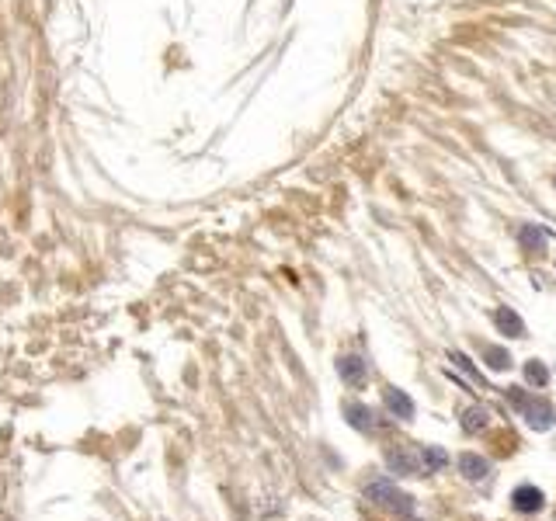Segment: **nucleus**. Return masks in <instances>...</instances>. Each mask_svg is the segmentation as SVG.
Instances as JSON below:
<instances>
[{
    "label": "nucleus",
    "mask_w": 556,
    "mask_h": 521,
    "mask_svg": "<svg viewBox=\"0 0 556 521\" xmlns=\"http://www.w3.org/2000/svg\"><path fill=\"white\" fill-rule=\"evenodd\" d=\"M366 497H369L372 504H379V508H396V511H410V501L403 504V494L389 483V480H372L369 487H366Z\"/></svg>",
    "instance_id": "1"
},
{
    "label": "nucleus",
    "mask_w": 556,
    "mask_h": 521,
    "mask_svg": "<svg viewBox=\"0 0 556 521\" xmlns=\"http://www.w3.org/2000/svg\"><path fill=\"white\" fill-rule=\"evenodd\" d=\"M386 466H389V473H396V476H421V473H424V466H421V455L407 452L403 445L386 452Z\"/></svg>",
    "instance_id": "2"
},
{
    "label": "nucleus",
    "mask_w": 556,
    "mask_h": 521,
    "mask_svg": "<svg viewBox=\"0 0 556 521\" xmlns=\"http://www.w3.org/2000/svg\"><path fill=\"white\" fill-rule=\"evenodd\" d=\"M511 504H515V511H522V515H536V511L543 508V490L532 487V483H522V487H515Z\"/></svg>",
    "instance_id": "3"
},
{
    "label": "nucleus",
    "mask_w": 556,
    "mask_h": 521,
    "mask_svg": "<svg viewBox=\"0 0 556 521\" xmlns=\"http://www.w3.org/2000/svg\"><path fill=\"white\" fill-rule=\"evenodd\" d=\"M522 411L529 417V427H536V431L553 427V407H550V404H543V400H525Z\"/></svg>",
    "instance_id": "4"
},
{
    "label": "nucleus",
    "mask_w": 556,
    "mask_h": 521,
    "mask_svg": "<svg viewBox=\"0 0 556 521\" xmlns=\"http://www.w3.org/2000/svg\"><path fill=\"white\" fill-rule=\"evenodd\" d=\"M382 400H386V411L396 417V420H410V417H414V400H410L407 393H400V390L389 386V390L382 393Z\"/></svg>",
    "instance_id": "5"
},
{
    "label": "nucleus",
    "mask_w": 556,
    "mask_h": 521,
    "mask_svg": "<svg viewBox=\"0 0 556 521\" xmlns=\"http://www.w3.org/2000/svg\"><path fill=\"white\" fill-rule=\"evenodd\" d=\"M338 372H341V379L348 383V386H362L366 383V362L359 358V355H345L341 362H338Z\"/></svg>",
    "instance_id": "6"
},
{
    "label": "nucleus",
    "mask_w": 556,
    "mask_h": 521,
    "mask_svg": "<svg viewBox=\"0 0 556 521\" xmlns=\"http://www.w3.org/2000/svg\"><path fill=\"white\" fill-rule=\"evenodd\" d=\"M494 323H497V330L501 334H508V337H525V323H522V316L515 310H508V306H501V310L494 313Z\"/></svg>",
    "instance_id": "7"
},
{
    "label": "nucleus",
    "mask_w": 556,
    "mask_h": 521,
    "mask_svg": "<svg viewBox=\"0 0 556 521\" xmlns=\"http://www.w3.org/2000/svg\"><path fill=\"white\" fill-rule=\"evenodd\" d=\"M459 473H463L466 480H483L490 473V462L483 455H476V452H463L459 455Z\"/></svg>",
    "instance_id": "8"
},
{
    "label": "nucleus",
    "mask_w": 556,
    "mask_h": 521,
    "mask_svg": "<svg viewBox=\"0 0 556 521\" xmlns=\"http://www.w3.org/2000/svg\"><path fill=\"white\" fill-rule=\"evenodd\" d=\"M463 427L469 434H480V431H487L490 427V411L487 407H469L463 414Z\"/></svg>",
    "instance_id": "9"
},
{
    "label": "nucleus",
    "mask_w": 556,
    "mask_h": 521,
    "mask_svg": "<svg viewBox=\"0 0 556 521\" xmlns=\"http://www.w3.org/2000/svg\"><path fill=\"white\" fill-rule=\"evenodd\" d=\"M345 417H348V424H352V427H359V431H372V411H369V407H362V404H345Z\"/></svg>",
    "instance_id": "10"
},
{
    "label": "nucleus",
    "mask_w": 556,
    "mask_h": 521,
    "mask_svg": "<svg viewBox=\"0 0 556 521\" xmlns=\"http://www.w3.org/2000/svg\"><path fill=\"white\" fill-rule=\"evenodd\" d=\"M445 462H449V455H445L442 448H435V445H428V448H421V466H424V473H435V469H445Z\"/></svg>",
    "instance_id": "11"
},
{
    "label": "nucleus",
    "mask_w": 556,
    "mask_h": 521,
    "mask_svg": "<svg viewBox=\"0 0 556 521\" xmlns=\"http://www.w3.org/2000/svg\"><path fill=\"white\" fill-rule=\"evenodd\" d=\"M483 358H487V365H490V369H497V372H504V369L511 365V358H508V351H504V348H487V351H483Z\"/></svg>",
    "instance_id": "12"
},
{
    "label": "nucleus",
    "mask_w": 556,
    "mask_h": 521,
    "mask_svg": "<svg viewBox=\"0 0 556 521\" xmlns=\"http://www.w3.org/2000/svg\"><path fill=\"white\" fill-rule=\"evenodd\" d=\"M525 379H529L532 386H546L550 372H546V365H543V362H529V365H525Z\"/></svg>",
    "instance_id": "13"
},
{
    "label": "nucleus",
    "mask_w": 556,
    "mask_h": 521,
    "mask_svg": "<svg viewBox=\"0 0 556 521\" xmlns=\"http://www.w3.org/2000/svg\"><path fill=\"white\" fill-rule=\"evenodd\" d=\"M518 236H522V243H525L529 250H539V243H543V233H539V229H532V226H525Z\"/></svg>",
    "instance_id": "14"
}]
</instances>
